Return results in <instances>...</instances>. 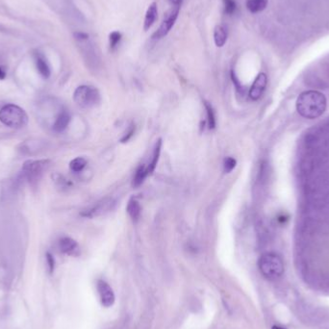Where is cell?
Listing matches in <instances>:
<instances>
[{"instance_id": "obj_12", "label": "cell", "mask_w": 329, "mask_h": 329, "mask_svg": "<svg viewBox=\"0 0 329 329\" xmlns=\"http://www.w3.org/2000/svg\"><path fill=\"white\" fill-rule=\"evenodd\" d=\"M70 122H71L70 114L67 111H62L58 115L57 119L55 120V122L53 124V129L56 132H63L64 130L67 129Z\"/></svg>"}, {"instance_id": "obj_7", "label": "cell", "mask_w": 329, "mask_h": 329, "mask_svg": "<svg viewBox=\"0 0 329 329\" xmlns=\"http://www.w3.org/2000/svg\"><path fill=\"white\" fill-rule=\"evenodd\" d=\"M97 289H98L101 305L105 308H109L111 306H113L116 300V296L109 284L106 281L99 279L97 283Z\"/></svg>"}, {"instance_id": "obj_18", "label": "cell", "mask_w": 329, "mask_h": 329, "mask_svg": "<svg viewBox=\"0 0 329 329\" xmlns=\"http://www.w3.org/2000/svg\"><path fill=\"white\" fill-rule=\"evenodd\" d=\"M161 146H162V141L158 140V142L156 143L155 147H154V150H153L152 160H151L150 164L147 167V171H148L149 174H151L156 169V166L158 164L159 157H160V153H161Z\"/></svg>"}, {"instance_id": "obj_4", "label": "cell", "mask_w": 329, "mask_h": 329, "mask_svg": "<svg viewBox=\"0 0 329 329\" xmlns=\"http://www.w3.org/2000/svg\"><path fill=\"white\" fill-rule=\"evenodd\" d=\"M74 102L81 108L94 107L100 101V95L98 90L92 86L78 87L73 95Z\"/></svg>"}, {"instance_id": "obj_27", "label": "cell", "mask_w": 329, "mask_h": 329, "mask_svg": "<svg viewBox=\"0 0 329 329\" xmlns=\"http://www.w3.org/2000/svg\"><path fill=\"white\" fill-rule=\"evenodd\" d=\"M170 2H171V5H172L173 7H175V6H179V7H180L182 0H170Z\"/></svg>"}, {"instance_id": "obj_23", "label": "cell", "mask_w": 329, "mask_h": 329, "mask_svg": "<svg viewBox=\"0 0 329 329\" xmlns=\"http://www.w3.org/2000/svg\"><path fill=\"white\" fill-rule=\"evenodd\" d=\"M224 11L228 15H232L236 10V2L235 0H223Z\"/></svg>"}, {"instance_id": "obj_9", "label": "cell", "mask_w": 329, "mask_h": 329, "mask_svg": "<svg viewBox=\"0 0 329 329\" xmlns=\"http://www.w3.org/2000/svg\"><path fill=\"white\" fill-rule=\"evenodd\" d=\"M267 82H268L267 75L265 73H259L249 90V98L252 100H258L261 98L266 90Z\"/></svg>"}, {"instance_id": "obj_5", "label": "cell", "mask_w": 329, "mask_h": 329, "mask_svg": "<svg viewBox=\"0 0 329 329\" xmlns=\"http://www.w3.org/2000/svg\"><path fill=\"white\" fill-rule=\"evenodd\" d=\"M50 166L49 160H39L26 161L23 167V172L25 178L29 183H37L43 177L44 173L48 171Z\"/></svg>"}, {"instance_id": "obj_15", "label": "cell", "mask_w": 329, "mask_h": 329, "mask_svg": "<svg viewBox=\"0 0 329 329\" xmlns=\"http://www.w3.org/2000/svg\"><path fill=\"white\" fill-rule=\"evenodd\" d=\"M268 5V0H247L246 1V8L247 10L252 14L262 12L266 9Z\"/></svg>"}, {"instance_id": "obj_6", "label": "cell", "mask_w": 329, "mask_h": 329, "mask_svg": "<svg viewBox=\"0 0 329 329\" xmlns=\"http://www.w3.org/2000/svg\"><path fill=\"white\" fill-rule=\"evenodd\" d=\"M116 200L113 198H104L100 201H98L97 203L93 204L90 207L86 208L84 209L80 215L84 218H89V219H93L96 217H99L102 216L106 213H108L110 211H112L115 206H116Z\"/></svg>"}, {"instance_id": "obj_11", "label": "cell", "mask_w": 329, "mask_h": 329, "mask_svg": "<svg viewBox=\"0 0 329 329\" xmlns=\"http://www.w3.org/2000/svg\"><path fill=\"white\" fill-rule=\"evenodd\" d=\"M157 14H158V10H157V4L155 2L151 3L146 13V17H145V22H144V29L145 31H147L149 28H151V26L154 25L156 19H157Z\"/></svg>"}, {"instance_id": "obj_13", "label": "cell", "mask_w": 329, "mask_h": 329, "mask_svg": "<svg viewBox=\"0 0 329 329\" xmlns=\"http://www.w3.org/2000/svg\"><path fill=\"white\" fill-rule=\"evenodd\" d=\"M126 210H127L128 215L130 216V218L132 219L133 221L136 222V221L139 220L140 217H141L142 209H141V206H140L139 202H138L136 199L132 198V199L129 200V202H128V204H127Z\"/></svg>"}, {"instance_id": "obj_24", "label": "cell", "mask_w": 329, "mask_h": 329, "mask_svg": "<svg viewBox=\"0 0 329 329\" xmlns=\"http://www.w3.org/2000/svg\"><path fill=\"white\" fill-rule=\"evenodd\" d=\"M46 258H47V263H48V267H49V273L52 274L54 272V269H55V259H54V257H53V255L50 252H47Z\"/></svg>"}, {"instance_id": "obj_21", "label": "cell", "mask_w": 329, "mask_h": 329, "mask_svg": "<svg viewBox=\"0 0 329 329\" xmlns=\"http://www.w3.org/2000/svg\"><path fill=\"white\" fill-rule=\"evenodd\" d=\"M121 40H122V33L119 31H113L109 36L110 49L112 50L117 49Z\"/></svg>"}, {"instance_id": "obj_22", "label": "cell", "mask_w": 329, "mask_h": 329, "mask_svg": "<svg viewBox=\"0 0 329 329\" xmlns=\"http://www.w3.org/2000/svg\"><path fill=\"white\" fill-rule=\"evenodd\" d=\"M236 160L232 157H228V158L224 160V164H223V169H224V172L226 173H230L236 167Z\"/></svg>"}, {"instance_id": "obj_10", "label": "cell", "mask_w": 329, "mask_h": 329, "mask_svg": "<svg viewBox=\"0 0 329 329\" xmlns=\"http://www.w3.org/2000/svg\"><path fill=\"white\" fill-rule=\"evenodd\" d=\"M59 249L66 255L77 257L80 255V247L76 241L70 237H64L59 241Z\"/></svg>"}, {"instance_id": "obj_20", "label": "cell", "mask_w": 329, "mask_h": 329, "mask_svg": "<svg viewBox=\"0 0 329 329\" xmlns=\"http://www.w3.org/2000/svg\"><path fill=\"white\" fill-rule=\"evenodd\" d=\"M87 166V160L82 157L73 159V161L70 164V169L73 172H80L85 169Z\"/></svg>"}, {"instance_id": "obj_19", "label": "cell", "mask_w": 329, "mask_h": 329, "mask_svg": "<svg viewBox=\"0 0 329 329\" xmlns=\"http://www.w3.org/2000/svg\"><path fill=\"white\" fill-rule=\"evenodd\" d=\"M205 109H206V114H207V122L209 129H214L216 127V117H215V112L212 107V105L205 101L204 102Z\"/></svg>"}, {"instance_id": "obj_3", "label": "cell", "mask_w": 329, "mask_h": 329, "mask_svg": "<svg viewBox=\"0 0 329 329\" xmlns=\"http://www.w3.org/2000/svg\"><path fill=\"white\" fill-rule=\"evenodd\" d=\"M0 122L10 128L20 129L27 125L28 116L20 106L7 104L0 109Z\"/></svg>"}, {"instance_id": "obj_1", "label": "cell", "mask_w": 329, "mask_h": 329, "mask_svg": "<svg viewBox=\"0 0 329 329\" xmlns=\"http://www.w3.org/2000/svg\"><path fill=\"white\" fill-rule=\"evenodd\" d=\"M326 109V98L323 94L317 91L302 93L296 101V110L300 116L306 119H317Z\"/></svg>"}, {"instance_id": "obj_25", "label": "cell", "mask_w": 329, "mask_h": 329, "mask_svg": "<svg viewBox=\"0 0 329 329\" xmlns=\"http://www.w3.org/2000/svg\"><path fill=\"white\" fill-rule=\"evenodd\" d=\"M134 132L135 126L133 124H131V125L128 127V129H127V131L125 132V134L123 135V137H122L121 142H122V143H126V142H128V141L132 138V136L134 135Z\"/></svg>"}, {"instance_id": "obj_26", "label": "cell", "mask_w": 329, "mask_h": 329, "mask_svg": "<svg viewBox=\"0 0 329 329\" xmlns=\"http://www.w3.org/2000/svg\"><path fill=\"white\" fill-rule=\"evenodd\" d=\"M6 78V71L0 67V80H4Z\"/></svg>"}, {"instance_id": "obj_2", "label": "cell", "mask_w": 329, "mask_h": 329, "mask_svg": "<svg viewBox=\"0 0 329 329\" xmlns=\"http://www.w3.org/2000/svg\"><path fill=\"white\" fill-rule=\"evenodd\" d=\"M258 268L263 276L269 280L279 278L284 272V264L282 259L272 252L265 253L259 258Z\"/></svg>"}, {"instance_id": "obj_17", "label": "cell", "mask_w": 329, "mask_h": 329, "mask_svg": "<svg viewBox=\"0 0 329 329\" xmlns=\"http://www.w3.org/2000/svg\"><path fill=\"white\" fill-rule=\"evenodd\" d=\"M36 67L38 72L44 78H49L50 76V69L46 59L42 55H38L36 57Z\"/></svg>"}, {"instance_id": "obj_8", "label": "cell", "mask_w": 329, "mask_h": 329, "mask_svg": "<svg viewBox=\"0 0 329 329\" xmlns=\"http://www.w3.org/2000/svg\"><path fill=\"white\" fill-rule=\"evenodd\" d=\"M179 10H180V7L175 6V7H172L171 11L167 14L166 19L163 21V23L160 25L158 30L154 34V37L156 39H162V38H164V37L167 36L169 34V32L171 31V28L173 27V25H174L177 18H178Z\"/></svg>"}, {"instance_id": "obj_28", "label": "cell", "mask_w": 329, "mask_h": 329, "mask_svg": "<svg viewBox=\"0 0 329 329\" xmlns=\"http://www.w3.org/2000/svg\"><path fill=\"white\" fill-rule=\"evenodd\" d=\"M271 329H286V328H283V327H281V326H279V325H273V326L271 327Z\"/></svg>"}, {"instance_id": "obj_16", "label": "cell", "mask_w": 329, "mask_h": 329, "mask_svg": "<svg viewBox=\"0 0 329 329\" xmlns=\"http://www.w3.org/2000/svg\"><path fill=\"white\" fill-rule=\"evenodd\" d=\"M148 171H147V167L145 165H141L135 173L134 178H133V182H132V186L134 188H139L146 178V176L148 175Z\"/></svg>"}, {"instance_id": "obj_14", "label": "cell", "mask_w": 329, "mask_h": 329, "mask_svg": "<svg viewBox=\"0 0 329 329\" xmlns=\"http://www.w3.org/2000/svg\"><path fill=\"white\" fill-rule=\"evenodd\" d=\"M227 40V32L222 25H218L214 30V42L218 48H222Z\"/></svg>"}]
</instances>
